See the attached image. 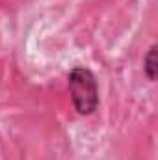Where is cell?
<instances>
[{
  "mask_svg": "<svg viewBox=\"0 0 158 160\" xmlns=\"http://www.w3.org/2000/svg\"><path fill=\"white\" fill-rule=\"evenodd\" d=\"M69 93L80 116H89L99 108V88L95 75L89 69L75 67L69 73Z\"/></svg>",
  "mask_w": 158,
  "mask_h": 160,
  "instance_id": "obj_1",
  "label": "cell"
},
{
  "mask_svg": "<svg viewBox=\"0 0 158 160\" xmlns=\"http://www.w3.org/2000/svg\"><path fill=\"white\" fill-rule=\"evenodd\" d=\"M156 45H153L149 50H147V54H145V58H143V73L147 75V78L149 80H155L156 78Z\"/></svg>",
  "mask_w": 158,
  "mask_h": 160,
  "instance_id": "obj_2",
  "label": "cell"
}]
</instances>
